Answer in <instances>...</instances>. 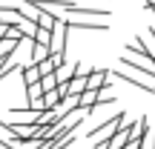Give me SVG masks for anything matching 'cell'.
Returning <instances> with one entry per match:
<instances>
[{"label": "cell", "instance_id": "cell-1", "mask_svg": "<svg viewBox=\"0 0 155 149\" xmlns=\"http://www.w3.org/2000/svg\"><path fill=\"white\" fill-rule=\"evenodd\" d=\"M63 15L75 17V20H101V17H109L112 9L109 6H81V3H75V0H69Z\"/></svg>", "mask_w": 155, "mask_h": 149}, {"label": "cell", "instance_id": "cell-2", "mask_svg": "<svg viewBox=\"0 0 155 149\" xmlns=\"http://www.w3.org/2000/svg\"><path fill=\"white\" fill-rule=\"evenodd\" d=\"M66 34H69V23L66 20H58L55 29H52V57L58 60V66L66 63Z\"/></svg>", "mask_w": 155, "mask_h": 149}, {"label": "cell", "instance_id": "cell-3", "mask_svg": "<svg viewBox=\"0 0 155 149\" xmlns=\"http://www.w3.org/2000/svg\"><path fill=\"white\" fill-rule=\"evenodd\" d=\"M52 57V46L49 43H40V40H32L29 43V60L32 63H43Z\"/></svg>", "mask_w": 155, "mask_h": 149}, {"label": "cell", "instance_id": "cell-4", "mask_svg": "<svg viewBox=\"0 0 155 149\" xmlns=\"http://www.w3.org/2000/svg\"><path fill=\"white\" fill-rule=\"evenodd\" d=\"M109 69H92L89 72V89H95V92H104V89H109Z\"/></svg>", "mask_w": 155, "mask_h": 149}, {"label": "cell", "instance_id": "cell-5", "mask_svg": "<svg viewBox=\"0 0 155 149\" xmlns=\"http://www.w3.org/2000/svg\"><path fill=\"white\" fill-rule=\"evenodd\" d=\"M69 29H86V32H106V23H98V20H75V17H66Z\"/></svg>", "mask_w": 155, "mask_h": 149}, {"label": "cell", "instance_id": "cell-6", "mask_svg": "<svg viewBox=\"0 0 155 149\" xmlns=\"http://www.w3.org/2000/svg\"><path fill=\"white\" fill-rule=\"evenodd\" d=\"M89 89V75H81V69H78V75L69 80V95H83Z\"/></svg>", "mask_w": 155, "mask_h": 149}, {"label": "cell", "instance_id": "cell-7", "mask_svg": "<svg viewBox=\"0 0 155 149\" xmlns=\"http://www.w3.org/2000/svg\"><path fill=\"white\" fill-rule=\"evenodd\" d=\"M20 75H23V86H32V83H40V69H38V63H32V66H26V69H20Z\"/></svg>", "mask_w": 155, "mask_h": 149}, {"label": "cell", "instance_id": "cell-8", "mask_svg": "<svg viewBox=\"0 0 155 149\" xmlns=\"http://www.w3.org/2000/svg\"><path fill=\"white\" fill-rule=\"evenodd\" d=\"M40 86H43V92L58 89V86H61V83H58V75H43V77H40Z\"/></svg>", "mask_w": 155, "mask_h": 149}, {"label": "cell", "instance_id": "cell-9", "mask_svg": "<svg viewBox=\"0 0 155 149\" xmlns=\"http://www.w3.org/2000/svg\"><path fill=\"white\" fill-rule=\"evenodd\" d=\"M9 29H12V23H9V20H0V40L9 37Z\"/></svg>", "mask_w": 155, "mask_h": 149}, {"label": "cell", "instance_id": "cell-10", "mask_svg": "<svg viewBox=\"0 0 155 149\" xmlns=\"http://www.w3.org/2000/svg\"><path fill=\"white\" fill-rule=\"evenodd\" d=\"M147 9H155V0H147Z\"/></svg>", "mask_w": 155, "mask_h": 149}]
</instances>
